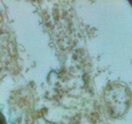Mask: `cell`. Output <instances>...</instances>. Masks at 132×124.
<instances>
[{"instance_id": "6da1fadb", "label": "cell", "mask_w": 132, "mask_h": 124, "mask_svg": "<svg viewBox=\"0 0 132 124\" xmlns=\"http://www.w3.org/2000/svg\"><path fill=\"white\" fill-rule=\"evenodd\" d=\"M0 124H7L4 115L1 113V111H0Z\"/></svg>"}, {"instance_id": "7a4b0ae2", "label": "cell", "mask_w": 132, "mask_h": 124, "mask_svg": "<svg viewBox=\"0 0 132 124\" xmlns=\"http://www.w3.org/2000/svg\"><path fill=\"white\" fill-rule=\"evenodd\" d=\"M130 3H131V5H132V2H130Z\"/></svg>"}]
</instances>
